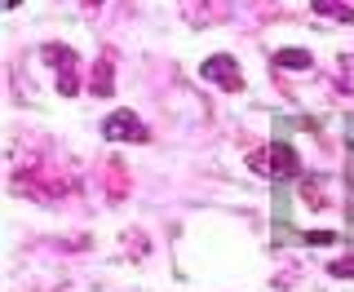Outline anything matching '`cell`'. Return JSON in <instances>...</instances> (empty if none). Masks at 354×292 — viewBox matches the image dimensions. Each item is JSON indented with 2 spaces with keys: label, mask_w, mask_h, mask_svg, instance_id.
I'll return each instance as SVG.
<instances>
[{
  "label": "cell",
  "mask_w": 354,
  "mask_h": 292,
  "mask_svg": "<svg viewBox=\"0 0 354 292\" xmlns=\"http://www.w3.org/2000/svg\"><path fill=\"white\" fill-rule=\"evenodd\" d=\"M332 239H337L332 230H306V244H332Z\"/></svg>",
  "instance_id": "cell-10"
},
{
  "label": "cell",
  "mask_w": 354,
  "mask_h": 292,
  "mask_svg": "<svg viewBox=\"0 0 354 292\" xmlns=\"http://www.w3.org/2000/svg\"><path fill=\"white\" fill-rule=\"evenodd\" d=\"M5 5H9V9H18V5H22V0H5Z\"/></svg>",
  "instance_id": "cell-12"
},
{
  "label": "cell",
  "mask_w": 354,
  "mask_h": 292,
  "mask_svg": "<svg viewBox=\"0 0 354 292\" xmlns=\"http://www.w3.org/2000/svg\"><path fill=\"white\" fill-rule=\"evenodd\" d=\"M248 168H252V173H261V177L283 182V177H297V173H301V155H297L292 142H270V146L248 151Z\"/></svg>",
  "instance_id": "cell-1"
},
{
  "label": "cell",
  "mask_w": 354,
  "mask_h": 292,
  "mask_svg": "<svg viewBox=\"0 0 354 292\" xmlns=\"http://www.w3.org/2000/svg\"><path fill=\"white\" fill-rule=\"evenodd\" d=\"M40 58L58 71V93L62 98H75L80 93V58H75V49H66V44H44L40 49Z\"/></svg>",
  "instance_id": "cell-2"
},
{
  "label": "cell",
  "mask_w": 354,
  "mask_h": 292,
  "mask_svg": "<svg viewBox=\"0 0 354 292\" xmlns=\"http://www.w3.org/2000/svg\"><path fill=\"white\" fill-rule=\"evenodd\" d=\"M80 5H88V9H93V5H102V0H80Z\"/></svg>",
  "instance_id": "cell-11"
},
{
  "label": "cell",
  "mask_w": 354,
  "mask_h": 292,
  "mask_svg": "<svg viewBox=\"0 0 354 292\" xmlns=\"http://www.w3.org/2000/svg\"><path fill=\"white\" fill-rule=\"evenodd\" d=\"M102 138H106V142H138V146H142L151 133H147V125H142L133 111H115V116H106Z\"/></svg>",
  "instance_id": "cell-4"
},
{
  "label": "cell",
  "mask_w": 354,
  "mask_h": 292,
  "mask_svg": "<svg viewBox=\"0 0 354 292\" xmlns=\"http://www.w3.org/2000/svg\"><path fill=\"white\" fill-rule=\"evenodd\" d=\"M274 66H288V71H306V66H315V58H310L306 49H279V53H274Z\"/></svg>",
  "instance_id": "cell-8"
},
{
  "label": "cell",
  "mask_w": 354,
  "mask_h": 292,
  "mask_svg": "<svg viewBox=\"0 0 354 292\" xmlns=\"http://www.w3.org/2000/svg\"><path fill=\"white\" fill-rule=\"evenodd\" d=\"M332 279H354V257H337V262L328 266Z\"/></svg>",
  "instance_id": "cell-9"
},
{
  "label": "cell",
  "mask_w": 354,
  "mask_h": 292,
  "mask_svg": "<svg viewBox=\"0 0 354 292\" xmlns=\"http://www.w3.org/2000/svg\"><path fill=\"white\" fill-rule=\"evenodd\" d=\"M204 80L217 84V89H226V93H239V89H243V71H239V62L230 58V53H213V58L204 62Z\"/></svg>",
  "instance_id": "cell-3"
},
{
  "label": "cell",
  "mask_w": 354,
  "mask_h": 292,
  "mask_svg": "<svg viewBox=\"0 0 354 292\" xmlns=\"http://www.w3.org/2000/svg\"><path fill=\"white\" fill-rule=\"evenodd\" d=\"M88 93H97V98H111V93H115V58H111V53H102V58L93 62V75H88Z\"/></svg>",
  "instance_id": "cell-5"
},
{
  "label": "cell",
  "mask_w": 354,
  "mask_h": 292,
  "mask_svg": "<svg viewBox=\"0 0 354 292\" xmlns=\"http://www.w3.org/2000/svg\"><path fill=\"white\" fill-rule=\"evenodd\" d=\"M328 177H306V182H301V199H306V204L310 208H328Z\"/></svg>",
  "instance_id": "cell-7"
},
{
  "label": "cell",
  "mask_w": 354,
  "mask_h": 292,
  "mask_svg": "<svg viewBox=\"0 0 354 292\" xmlns=\"http://www.w3.org/2000/svg\"><path fill=\"white\" fill-rule=\"evenodd\" d=\"M315 14L328 18V22L350 27V22H354V0H315Z\"/></svg>",
  "instance_id": "cell-6"
}]
</instances>
